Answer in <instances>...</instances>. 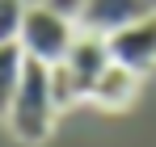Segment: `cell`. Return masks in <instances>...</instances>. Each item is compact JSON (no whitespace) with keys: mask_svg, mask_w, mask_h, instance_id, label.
Returning <instances> with one entry per match:
<instances>
[{"mask_svg":"<svg viewBox=\"0 0 156 147\" xmlns=\"http://www.w3.org/2000/svg\"><path fill=\"white\" fill-rule=\"evenodd\" d=\"M55 118H59V109H55V97H51V67L38 63V59H26L17 93H13L9 109H4V122H9L17 143L38 147L51 139Z\"/></svg>","mask_w":156,"mask_h":147,"instance_id":"obj_1","label":"cell"},{"mask_svg":"<svg viewBox=\"0 0 156 147\" xmlns=\"http://www.w3.org/2000/svg\"><path fill=\"white\" fill-rule=\"evenodd\" d=\"M72 38H76V17L51 9L47 0L42 4H26V21H21V34H17L26 59H38V63L51 67V63H59L68 55Z\"/></svg>","mask_w":156,"mask_h":147,"instance_id":"obj_2","label":"cell"},{"mask_svg":"<svg viewBox=\"0 0 156 147\" xmlns=\"http://www.w3.org/2000/svg\"><path fill=\"white\" fill-rule=\"evenodd\" d=\"M105 46H110V59L114 63H122V67H131V72H139V76L152 72L156 67V9L144 13L139 21L105 34Z\"/></svg>","mask_w":156,"mask_h":147,"instance_id":"obj_3","label":"cell"},{"mask_svg":"<svg viewBox=\"0 0 156 147\" xmlns=\"http://www.w3.org/2000/svg\"><path fill=\"white\" fill-rule=\"evenodd\" d=\"M63 67H68V76L76 80L80 97L89 101V88H93V80L105 72V63H110V46H105L101 34H89V29H80L76 25V38H72V46H68V55L59 59Z\"/></svg>","mask_w":156,"mask_h":147,"instance_id":"obj_4","label":"cell"},{"mask_svg":"<svg viewBox=\"0 0 156 147\" xmlns=\"http://www.w3.org/2000/svg\"><path fill=\"white\" fill-rule=\"evenodd\" d=\"M156 0H84L76 13V25L80 29H89V34H114V29H122V25L139 21L144 13H152Z\"/></svg>","mask_w":156,"mask_h":147,"instance_id":"obj_5","label":"cell"},{"mask_svg":"<svg viewBox=\"0 0 156 147\" xmlns=\"http://www.w3.org/2000/svg\"><path fill=\"white\" fill-rule=\"evenodd\" d=\"M139 80L144 76L122 67V63H105V72L93 80V88H89V101L97 105V109H110V114H118V109H127L131 101L139 97Z\"/></svg>","mask_w":156,"mask_h":147,"instance_id":"obj_6","label":"cell"},{"mask_svg":"<svg viewBox=\"0 0 156 147\" xmlns=\"http://www.w3.org/2000/svg\"><path fill=\"white\" fill-rule=\"evenodd\" d=\"M21 67H26V50H21V42H0V118H4L9 101H13V93H17Z\"/></svg>","mask_w":156,"mask_h":147,"instance_id":"obj_7","label":"cell"},{"mask_svg":"<svg viewBox=\"0 0 156 147\" xmlns=\"http://www.w3.org/2000/svg\"><path fill=\"white\" fill-rule=\"evenodd\" d=\"M51 97H55V109H72L80 97V88H76V80L68 76V67L63 63H51Z\"/></svg>","mask_w":156,"mask_h":147,"instance_id":"obj_8","label":"cell"},{"mask_svg":"<svg viewBox=\"0 0 156 147\" xmlns=\"http://www.w3.org/2000/svg\"><path fill=\"white\" fill-rule=\"evenodd\" d=\"M26 21V0H0V42H17Z\"/></svg>","mask_w":156,"mask_h":147,"instance_id":"obj_9","label":"cell"},{"mask_svg":"<svg viewBox=\"0 0 156 147\" xmlns=\"http://www.w3.org/2000/svg\"><path fill=\"white\" fill-rule=\"evenodd\" d=\"M47 4H51V9H59V13H68V17H76L84 0H47Z\"/></svg>","mask_w":156,"mask_h":147,"instance_id":"obj_10","label":"cell"}]
</instances>
